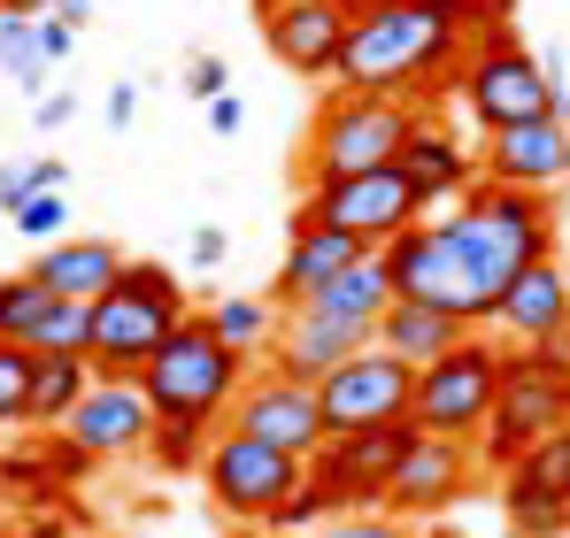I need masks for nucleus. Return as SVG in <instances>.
Returning a JSON list of instances; mask_svg holds the SVG:
<instances>
[{
	"label": "nucleus",
	"mask_w": 570,
	"mask_h": 538,
	"mask_svg": "<svg viewBox=\"0 0 570 538\" xmlns=\"http://www.w3.org/2000/svg\"><path fill=\"white\" fill-rule=\"evenodd\" d=\"M463 54H471V16L416 8V0H379V8H355L332 86L385 92V100H432L440 86H455Z\"/></svg>",
	"instance_id": "nucleus-1"
},
{
	"label": "nucleus",
	"mask_w": 570,
	"mask_h": 538,
	"mask_svg": "<svg viewBox=\"0 0 570 538\" xmlns=\"http://www.w3.org/2000/svg\"><path fill=\"white\" fill-rule=\"evenodd\" d=\"M440 231H448V247L471 262L478 292H485V316H493V300L517 285V269H532L540 255H556V208L540 200V192H517V185H493L478 178L448 216H432Z\"/></svg>",
	"instance_id": "nucleus-2"
},
{
	"label": "nucleus",
	"mask_w": 570,
	"mask_h": 538,
	"mask_svg": "<svg viewBox=\"0 0 570 538\" xmlns=\"http://www.w3.org/2000/svg\"><path fill=\"white\" fill-rule=\"evenodd\" d=\"M424 123L416 100H385V92H347L332 86L316 100V123L301 139V192L308 185H332V178H363V170H385L401 162L409 131Z\"/></svg>",
	"instance_id": "nucleus-3"
},
{
	"label": "nucleus",
	"mask_w": 570,
	"mask_h": 538,
	"mask_svg": "<svg viewBox=\"0 0 570 538\" xmlns=\"http://www.w3.org/2000/svg\"><path fill=\"white\" fill-rule=\"evenodd\" d=\"M247 377H255V361L232 355V347L216 339L208 308H193L186 323L163 339V355L139 369V392L155 400V416H186V424L224 431V416H232V400H239Z\"/></svg>",
	"instance_id": "nucleus-4"
},
{
	"label": "nucleus",
	"mask_w": 570,
	"mask_h": 538,
	"mask_svg": "<svg viewBox=\"0 0 570 538\" xmlns=\"http://www.w3.org/2000/svg\"><path fill=\"white\" fill-rule=\"evenodd\" d=\"M186 285L170 262H124V277L94 300V377H139L163 339L186 323Z\"/></svg>",
	"instance_id": "nucleus-5"
},
{
	"label": "nucleus",
	"mask_w": 570,
	"mask_h": 538,
	"mask_svg": "<svg viewBox=\"0 0 570 538\" xmlns=\"http://www.w3.org/2000/svg\"><path fill=\"white\" fill-rule=\"evenodd\" d=\"M501 361H509V347L501 339H485V331H471V339H455L440 361H424L416 369V431L424 439H471L485 431V416H493V392H501Z\"/></svg>",
	"instance_id": "nucleus-6"
},
{
	"label": "nucleus",
	"mask_w": 570,
	"mask_h": 538,
	"mask_svg": "<svg viewBox=\"0 0 570 538\" xmlns=\"http://www.w3.org/2000/svg\"><path fill=\"white\" fill-rule=\"evenodd\" d=\"M570 424V377L556 361H540L532 347H509L501 361V392H493V416L478 431V454L493 469H517L540 439H556Z\"/></svg>",
	"instance_id": "nucleus-7"
},
{
	"label": "nucleus",
	"mask_w": 570,
	"mask_h": 538,
	"mask_svg": "<svg viewBox=\"0 0 570 538\" xmlns=\"http://www.w3.org/2000/svg\"><path fill=\"white\" fill-rule=\"evenodd\" d=\"M200 485L216 500V516H239V524H271L285 500L308 485V461L301 454L271 447V439H247V431H216L208 461H200Z\"/></svg>",
	"instance_id": "nucleus-8"
},
{
	"label": "nucleus",
	"mask_w": 570,
	"mask_h": 538,
	"mask_svg": "<svg viewBox=\"0 0 570 538\" xmlns=\"http://www.w3.org/2000/svg\"><path fill=\"white\" fill-rule=\"evenodd\" d=\"M455 92L471 108L478 131H509V123H532V116H556V86H548V62L532 47H517L501 23L485 31V47L463 54Z\"/></svg>",
	"instance_id": "nucleus-9"
},
{
	"label": "nucleus",
	"mask_w": 570,
	"mask_h": 538,
	"mask_svg": "<svg viewBox=\"0 0 570 538\" xmlns=\"http://www.w3.org/2000/svg\"><path fill=\"white\" fill-rule=\"evenodd\" d=\"M293 216L332 223V231H347V239H363V247H393L401 231H416V223H424V192L401 178V162H385V170H363V178L308 185Z\"/></svg>",
	"instance_id": "nucleus-10"
},
{
	"label": "nucleus",
	"mask_w": 570,
	"mask_h": 538,
	"mask_svg": "<svg viewBox=\"0 0 570 538\" xmlns=\"http://www.w3.org/2000/svg\"><path fill=\"white\" fill-rule=\"evenodd\" d=\"M416 447V424H385V431H332L324 447L308 454V485L332 516L355 508H385V485L401 469V454Z\"/></svg>",
	"instance_id": "nucleus-11"
},
{
	"label": "nucleus",
	"mask_w": 570,
	"mask_h": 538,
	"mask_svg": "<svg viewBox=\"0 0 570 538\" xmlns=\"http://www.w3.org/2000/svg\"><path fill=\"white\" fill-rule=\"evenodd\" d=\"M316 408H324V431H385V424H409L416 416V369L371 339L363 355H347L316 385Z\"/></svg>",
	"instance_id": "nucleus-12"
},
{
	"label": "nucleus",
	"mask_w": 570,
	"mask_h": 538,
	"mask_svg": "<svg viewBox=\"0 0 570 538\" xmlns=\"http://www.w3.org/2000/svg\"><path fill=\"white\" fill-rule=\"evenodd\" d=\"M385 255V277H393V300H424V308H448V316H463V323H485V292H478L471 262L448 247V231L424 216L416 231H401Z\"/></svg>",
	"instance_id": "nucleus-13"
},
{
	"label": "nucleus",
	"mask_w": 570,
	"mask_h": 538,
	"mask_svg": "<svg viewBox=\"0 0 570 538\" xmlns=\"http://www.w3.org/2000/svg\"><path fill=\"white\" fill-rule=\"evenodd\" d=\"M232 431H247V439H271L285 454H308L324 447L332 431H324V408H316V385H301V377H278V369H255L247 385H239V400H232V416H224Z\"/></svg>",
	"instance_id": "nucleus-14"
},
{
	"label": "nucleus",
	"mask_w": 570,
	"mask_h": 538,
	"mask_svg": "<svg viewBox=\"0 0 570 538\" xmlns=\"http://www.w3.org/2000/svg\"><path fill=\"white\" fill-rule=\"evenodd\" d=\"M478 178L556 200V192L570 185V116H532V123L485 131V147H478Z\"/></svg>",
	"instance_id": "nucleus-15"
},
{
	"label": "nucleus",
	"mask_w": 570,
	"mask_h": 538,
	"mask_svg": "<svg viewBox=\"0 0 570 538\" xmlns=\"http://www.w3.org/2000/svg\"><path fill=\"white\" fill-rule=\"evenodd\" d=\"M471 485H478V447L471 439H424V431H416V447L401 454V469H393V485H385V508L432 524V516H448Z\"/></svg>",
	"instance_id": "nucleus-16"
},
{
	"label": "nucleus",
	"mask_w": 570,
	"mask_h": 538,
	"mask_svg": "<svg viewBox=\"0 0 570 538\" xmlns=\"http://www.w3.org/2000/svg\"><path fill=\"white\" fill-rule=\"evenodd\" d=\"M347 23H355V0H278L263 16V39L293 78H332L340 47H347Z\"/></svg>",
	"instance_id": "nucleus-17"
},
{
	"label": "nucleus",
	"mask_w": 570,
	"mask_h": 538,
	"mask_svg": "<svg viewBox=\"0 0 570 538\" xmlns=\"http://www.w3.org/2000/svg\"><path fill=\"white\" fill-rule=\"evenodd\" d=\"M62 431L94 454V461L147 454V439H155V400L139 392V377H100L94 392L70 408V424H62Z\"/></svg>",
	"instance_id": "nucleus-18"
},
{
	"label": "nucleus",
	"mask_w": 570,
	"mask_h": 538,
	"mask_svg": "<svg viewBox=\"0 0 570 538\" xmlns=\"http://www.w3.org/2000/svg\"><path fill=\"white\" fill-rule=\"evenodd\" d=\"M363 347H371V331H363V323H340V316H324V308H285V316H278V339H271V361H263V369L301 377V385H324L340 361L363 355Z\"/></svg>",
	"instance_id": "nucleus-19"
},
{
	"label": "nucleus",
	"mask_w": 570,
	"mask_h": 538,
	"mask_svg": "<svg viewBox=\"0 0 570 538\" xmlns=\"http://www.w3.org/2000/svg\"><path fill=\"white\" fill-rule=\"evenodd\" d=\"M493 331H501V347H540V339H556L570 323V269L556 255H540L532 269H517V285L493 300V316H485Z\"/></svg>",
	"instance_id": "nucleus-20"
},
{
	"label": "nucleus",
	"mask_w": 570,
	"mask_h": 538,
	"mask_svg": "<svg viewBox=\"0 0 570 538\" xmlns=\"http://www.w3.org/2000/svg\"><path fill=\"white\" fill-rule=\"evenodd\" d=\"M363 255H379V247H363V239H347V231H332V223L293 216V247H285L278 277H271V300H278V308H308L340 269H355Z\"/></svg>",
	"instance_id": "nucleus-21"
},
{
	"label": "nucleus",
	"mask_w": 570,
	"mask_h": 538,
	"mask_svg": "<svg viewBox=\"0 0 570 538\" xmlns=\"http://www.w3.org/2000/svg\"><path fill=\"white\" fill-rule=\"evenodd\" d=\"M401 178L424 192V208H448V200H463L478 185V147H463L455 131H440L432 116L409 131V147H401Z\"/></svg>",
	"instance_id": "nucleus-22"
},
{
	"label": "nucleus",
	"mask_w": 570,
	"mask_h": 538,
	"mask_svg": "<svg viewBox=\"0 0 570 538\" xmlns=\"http://www.w3.org/2000/svg\"><path fill=\"white\" fill-rule=\"evenodd\" d=\"M31 277H39L55 300H100V292L124 277V255H116V239H55V247H39Z\"/></svg>",
	"instance_id": "nucleus-23"
},
{
	"label": "nucleus",
	"mask_w": 570,
	"mask_h": 538,
	"mask_svg": "<svg viewBox=\"0 0 570 538\" xmlns=\"http://www.w3.org/2000/svg\"><path fill=\"white\" fill-rule=\"evenodd\" d=\"M478 323H463V316H448V308H424V300H393L379 316V347L385 355H401L409 369H424V361H440L455 339H471Z\"/></svg>",
	"instance_id": "nucleus-24"
},
{
	"label": "nucleus",
	"mask_w": 570,
	"mask_h": 538,
	"mask_svg": "<svg viewBox=\"0 0 570 538\" xmlns=\"http://www.w3.org/2000/svg\"><path fill=\"white\" fill-rule=\"evenodd\" d=\"M94 361L86 355H31V424L23 431H62L70 408L94 392Z\"/></svg>",
	"instance_id": "nucleus-25"
},
{
	"label": "nucleus",
	"mask_w": 570,
	"mask_h": 538,
	"mask_svg": "<svg viewBox=\"0 0 570 538\" xmlns=\"http://www.w3.org/2000/svg\"><path fill=\"white\" fill-rule=\"evenodd\" d=\"M308 308H324V316H340V323H363L371 339H379V316L393 308V277H385V255H363L355 269H340Z\"/></svg>",
	"instance_id": "nucleus-26"
},
{
	"label": "nucleus",
	"mask_w": 570,
	"mask_h": 538,
	"mask_svg": "<svg viewBox=\"0 0 570 538\" xmlns=\"http://www.w3.org/2000/svg\"><path fill=\"white\" fill-rule=\"evenodd\" d=\"M501 516H509V531H517V538H563L570 531V500H563V492H548L524 461L501 469Z\"/></svg>",
	"instance_id": "nucleus-27"
},
{
	"label": "nucleus",
	"mask_w": 570,
	"mask_h": 538,
	"mask_svg": "<svg viewBox=\"0 0 570 538\" xmlns=\"http://www.w3.org/2000/svg\"><path fill=\"white\" fill-rule=\"evenodd\" d=\"M55 308H62V300H55L31 269H8V277H0V339H8V347L39 355V339H47Z\"/></svg>",
	"instance_id": "nucleus-28"
},
{
	"label": "nucleus",
	"mask_w": 570,
	"mask_h": 538,
	"mask_svg": "<svg viewBox=\"0 0 570 538\" xmlns=\"http://www.w3.org/2000/svg\"><path fill=\"white\" fill-rule=\"evenodd\" d=\"M208 323H216V339L232 347V355H247L255 369L271 361V339H278V300H255V292H224L216 308H208Z\"/></svg>",
	"instance_id": "nucleus-29"
},
{
	"label": "nucleus",
	"mask_w": 570,
	"mask_h": 538,
	"mask_svg": "<svg viewBox=\"0 0 570 538\" xmlns=\"http://www.w3.org/2000/svg\"><path fill=\"white\" fill-rule=\"evenodd\" d=\"M0 70L31 100H47V54H39V16H8L0 8Z\"/></svg>",
	"instance_id": "nucleus-30"
},
{
	"label": "nucleus",
	"mask_w": 570,
	"mask_h": 538,
	"mask_svg": "<svg viewBox=\"0 0 570 538\" xmlns=\"http://www.w3.org/2000/svg\"><path fill=\"white\" fill-rule=\"evenodd\" d=\"M208 424H186V416H155V439H147V461L155 469H170V477H200V461H208Z\"/></svg>",
	"instance_id": "nucleus-31"
},
{
	"label": "nucleus",
	"mask_w": 570,
	"mask_h": 538,
	"mask_svg": "<svg viewBox=\"0 0 570 538\" xmlns=\"http://www.w3.org/2000/svg\"><path fill=\"white\" fill-rule=\"evenodd\" d=\"M31 424V355L0 339V431H23Z\"/></svg>",
	"instance_id": "nucleus-32"
},
{
	"label": "nucleus",
	"mask_w": 570,
	"mask_h": 538,
	"mask_svg": "<svg viewBox=\"0 0 570 538\" xmlns=\"http://www.w3.org/2000/svg\"><path fill=\"white\" fill-rule=\"evenodd\" d=\"M23 239H39V247H55V239H70V200L62 192H31L16 216H8Z\"/></svg>",
	"instance_id": "nucleus-33"
},
{
	"label": "nucleus",
	"mask_w": 570,
	"mask_h": 538,
	"mask_svg": "<svg viewBox=\"0 0 570 538\" xmlns=\"http://www.w3.org/2000/svg\"><path fill=\"white\" fill-rule=\"evenodd\" d=\"M316 538H416L393 508H355V516H332Z\"/></svg>",
	"instance_id": "nucleus-34"
},
{
	"label": "nucleus",
	"mask_w": 570,
	"mask_h": 538,
	"mask_svg": "<svg viewBox=\"0 0 570 538\" xmlns=\"http://www.w3.org/2000/svg\"><path fill=\"white\" fill-rule=\"evenodd\" d=\"M524 469H532L548 492H563V500H570V424L556 431V439H540V447L524 454Z\"/></svg>",
	"instance_id": "nucleus-35"
},
{
	"label": "nucleus",
	"mask_w": 570,
	"mask_h": 538,
	"mask_svg": "<svg viewBox=\"0 0 570 538\" xmlns=\"http://www.w3.org/2000/svg\"><path fill=\"white\" fill-rule=\"evenodd\" d=\"M178 92H186V100H200V108H208V100H224V92H232V70H224V62H216V54H193L186 70H178Z\"/></svg>",
	"instance_id": "nucleus-36"
},
{
	"label": "nucleus",
	"mask_w": 570,
	"mask_h": 538,
	"mask_svg": "<svg viewBox=\"0 0 570 538\" xmlns=\"http://www.w3.org/2000/svg\"><path fill=\"white\" fill-rule=\"evenodd\" d=\"M316 516H332V508H324V500H316V485H301V492H293V500H285L278 516H271V531H308V524H316Z\"/></svg>",
	"instance_id": "nucleus-37"
},
{
	"label": "nucleus",
	"mask_w": 570,
	"mask_h": 538,
	"mask_svg": "<svg viewBox=\"0 0 570 538\" xmlns=\"http://www.w3.org/2000/svg\"><path fill=\"white\" fill-rule=\"evenodd\" d=\"M0 538H78V524H70L62 508H39V516H23L16 531H0Z\"/></svg>",
	"instance_id": "nucleus-38"
},
{
	"label": "nucleus",
	"mask_w": 570,
	"mask_h": 538,
	"mask_svg": "<svg viewBox=\"0 0 570 538\" xmlns=\"http://www.w3.org/2000/svg\"><path fill=\"white\" fill-rule=\"evenodd\" d=\"M39 192V178H31V162H16V170H0V216H16L23 200Z\"/></svg>",
	"instance_id": "nucleus-39"
},
{
	"label": "nucleus",
	"mask_w": 570,
	"mask_h": 538,
	"mask_svg": "<svg viewBox=\"0 0 570 538\" xmlns=\"http://www.w3.org/2000/svg\"><path fill=\"white\" fill-rule=\"evenodd\" d=\"M70 47H78V31H70V23H55V16H39V54H47V70H55V62H70Z\"/></svg>",
	"instance_id": "nucleus-40"
},
{
	"label": "nucleus",
	"mask_w": 570,
	"mask_h": 538,
	"mask_svg": "<svg viewBox=\"0 0 570 538\" xmlns=\"http://www.w3.org/2000/svg\"><path fill=\"white\" fill-rule=\"evenodd\" d=\"M355 8H379V0H355ZM416 8H455V16H493V23H501V16H509V0H416Z\"/></svg>",
	"instance_id": "nucleus-41"
},
{
	"label": "nucleus",
	"mask_w": 570,
	"mask_h": 538,
	"mask_svg": "<svg viewBox=\"0 0 570 538\" xmlns=\"http://www.w3.org/2000/svg\"><path fill=\"white\" fill-rule=\"evenodd\" d=\"M70 116H78V100H70V92H47V100H31V123H39V131H62Z\"/></svg>",
	"instance_id": "nucleus-42"
},
{
	"label": "nucleus",
	"mask_w": 570,
	"mask_h": 538,
	"mask_svg": "<svg viewBox=\"0 0 570 538\" xmlns=\"http://www.w3.org/2000/svg\"><path fill=\"white\" fill-rule=\"evenodd\" d=\"M186 262H193V269H216V262H224V231H216V223H200V231H193Z\"/></svg>",
	"instance_id": "nucleus-43"
},
{
	"label": "nucleus",
	"mask_w": 570,
	"mask_h": 538,
	"mask_svg": "<svg viewBox=\"0 0 570 538\" xmlns=\"http://www.w3.org/2000/svg\"><path fill=\"white\" fill-rule=\"evenodd\" d=\"M239 123H247V108H239V92H224V100H208V131H224V139H232Z\"/></svg>",
	"instance_id": "nucleus-44"
},
{
	"label": "nucleus",
	"mask_w": 570,
	"mask_h": 538,
	"mask_svg": "<svg viewBox=\"0 0 570 538\" xmlns=\"http://www.w3.org/2000/svg\"><path fill=\"white\" fill-rule=\"evenodd\" d=\"M139 116V86H108V131H124Z\"/></svg>",
	"instance_id": "nucleus-45"
},
{
	"label": "nucleus",
	"mask_w": 570,
	"mask_h": 538,
	"mask_svg": "<svg viewBox=\"0 0 570 538\" xmlns=\"http://www.w3.org/2000/svg\"><path fill=\"white\" fill-rule=\"evenodd\" d=\"M532 355H540V361H556V369H563V377H570V323H563V331H556V339H540Z\"/></svg>",
	"instance_id": "nucleus-46"
},
{
	"label": "nucleus",
	"mask_w": 570,
	"mask_h": 538,
	"mask_svg": "<svg viewBox=\"0 0 570 538\" xmlns=\"http://www.w3.org/2000/svg\"><path fill=\"white\" fill-rule=\"evenodd\" d=\"M47 16H55V23H70V31H78V23H86V16H94V0H55V8H47Z\"/></svg>",
	"instance_id": "nucleus-47"
},
{
	"label": "nucleus",
	"mask_w": 570,
	"mask_h": 538,
	"mask_svg": "<svg viewBox=\"0 0 570 538\" xmlns=\"http://www.w3.org/2000/svg\"><path fill=\"white\" fill-rule=\"evenodd\" d=\"M0 8H8V16H47L55 0H0Z\"/></svg>",
	"instance_id": "nucleus-48"
},
{
	"label": "nucleus",
	"mask_w": 570,
	"mask_h": 538,
	"mask_svg": "<svg viewBox=\"0 0 570 538\" xmlns=\"http://www.w3.org/2000/svg\"><path fill=\"white\" fill-rule=\"evenodd\" d=\"M424 538H463V531H455V524H440V516H432V524H424Z\"/></svg>",
	"instance_id": "nucleus-49"
},
{
	"label": "nucleus",
	"mask_w": 570,
	"mask_h": 538,
	"mask_svg": "<svg viewBox=\"0 0 570 538\" xmlns=\"http://www.w3.org/2000/svg\"><path fill=\"white\" fill-rule=\"evenodd\" d=\"M255 8H263V16H271V8H278V0H255Z\"/></svg>",
	"instance_id": "nucleus-50"
}]
</instances>
